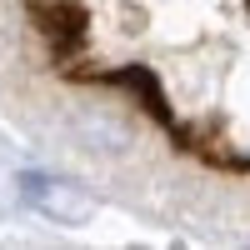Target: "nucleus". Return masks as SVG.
<instances>
[{"mask_svg":"<svg viewBox=\"0 0 250 250\" xmlns=\"http://www.w3.org/2000/svg\"><path fill=\"white\" fill-rule=\"evenodd\" d=\"M20 200H25L30 210H40L45 220H55V225H85L95 215V195L90 190H80L65 175H45V170L20 175Z\"/></svg>","mask_w":250,"mask_h":250,"instance_id":"obj_1","label":"nucleus"}]
</instances>
